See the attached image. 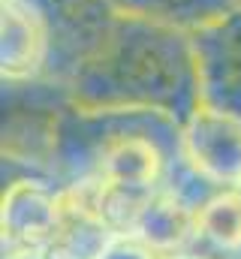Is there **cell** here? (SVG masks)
Listing matches in <instances>:
<instances>
[{"instance_id": "6da1fadb", "label": "cell", "mask_w": 241, "mask_h": 259, "mask_svg": "<svg viewBox=\"0 0 241 259\" xmlns=\"http://www.w3.org/2000/svg\"><path fill=\"white\" fill-rule=\"evenodd\" d=\"M63 220L66 214L60 193L36 181L12 184L3 193V256L55 250Z\"/></svg>"}, {"instance_id": "3957f363", "label": "cell", "mask_w": 241, "mask_h": 259, "mask_svg": "<svg viewBox=\"0 0 241 259\" xmlns=\"http://www.w3.org/2000/svg\"><path fill=\"white\" fill-rule=\"evenodd\" d=\"M163 172V157L151 139L120 136L109 142L100 154L97 175L118 190L130 193H157V181Z\"/></svg>"}, {"instance_id": "277c9868", "label": "cell", "mask_w": 241, "mask_h": 259, "mask_svg": "<svg viewBox=\"0 0 241 259\" xmlns=\"http://www.w3.org/2000/svg\"><path fill=\"white\" fill-rule=\"evenodd\" d=\"M190 160L214 184L241 187V127L223 118H202L190 130Z\"/></svg>"}, {"instance_id": "8992f818", "label": "cell", "mask_w": 241, "mask_h": 259, "mask_svg": "<svg viewBox=\"0 0 241 259\" xmlns=\"http://www.w3.org/2000/svg\"><path fill=\"white\" fill-rule=\"evenodd\" d=\"M94 259H163L154 247H148L145 241H139L130 232H115L106 238V244L97 250Z\"/></svg>"}, {"instance_id": "52a82bcc", "label": "cell", "mask_w": 241, "mask_h": 259, "mask_svg": "<svg viewBox=\"0 0 241 259\" xmlns=\"http://www.w3.org/2000/svg\"><path fill=\"white\" fill-rule=\"evenodd\" d=\"M163 259H217V256H205V253H187V250H181V253H169V256Z\"/></svg>"}, {"instance_id": "7a4b0ae2", "label": "cell", "mask_w": 241, "mask_h": 259, "mask_svg": "<svg viewBox=\"0 0 241 259\" xmlns=\"http://www.w3.org/2000/svg\"><path fill=\"white\" fill-rule=\"evenodd\" d=\"M130 235L154 247L160 256L181 253L193 238H199V208H190L172 190H157L142 208Z\"/></svg>"}, {"instance_id": "5b68a950", "label": "cell", "mask_w": 241, "mask_h": 259, "mask_svg": "<svg viewBox=\"0 0 241 259\" xmlns=\"http://www.w3.org/2000/svg\"><path fill=\"white\" fill-rule=\"evenodd\" d=\"M199 238L220 253H241V190H223L199 208Z\"/></svg>"}]
</instances>
